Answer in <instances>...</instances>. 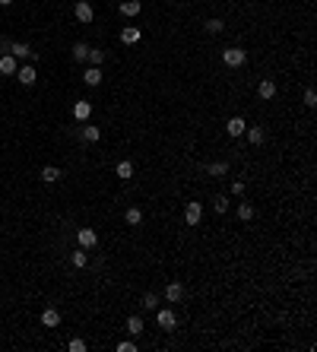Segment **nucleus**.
Returning <instances> with one entry per match:
<instances>
[{
  "label": "nucleus",
  "instance_id": "f257e3e1",
  "mask_svg": "<svg viewBox=\"0 0 317 352\" xmlns=\"http://www.w3.org/2000/svg\"><path fill=\"white\" fill-rule=\"evenodd\" d=\"M247 61V51H241V48H225L222 51V64L225 67H241Z\"/></svg>",
  "mask_w": 317,
  "mask_h": 352
},
{
  "label": "nucleus",
  "instance_id": "f03ea898",
  "mask_svg": "<svg viewBox=\"0 0 317 352\" xmlns=\"http://www.w3.org/2000/svg\"><path fill=\"white\" fill-rule=\"evenodd\" d=\"M73 16H76L80 22H86V25H89L92 19H96V10H92V3H89V0H76V6H73Z\"/></svg>",
  "mask_w": 317,
  "mask_h": 352
},
{
  "label": "nucleus",
  "instance_id": "7ed1b4c3",
  "mask_svg": "<svg viewBox=\"0 0 317 352\" xmlns=\"http://www.w3.org/2000/svg\"><path fill=\"white\" fill-rule=\"evenodd\" d=\"M156 321H159V327H162V330H168V333L178 327V317H175V311H171V308H159Z\"/></svg>",
  "mask_w": 317,
  "mask_h": 352
},
{
  "label": "nucleus",
  "instance_id": "20e7f679",
  "mask_svg": "<svg viewBox=\"0 0 317 352\" xmlns=\"http://www.w3.org/2000/svg\"><path fill=\"white\" fill-rule=\"evenodd\" d=\"M181 298H184V286H181L178 279H171L168 286H165V302H168V305H178Z\"/></svg>",
  "mask_w": 317,
  "mask_h": 352
},
{
  "label": "nucleus",
  "instance_id": "39448f33",
  "mask_svg": "<svg viewBox=\"0 0 317 352\" xmlns=\"http://www.w3.org/2000/svg\"><path fill=\"white\" fill-rule=\"evenodd\" d=\"M76 241H80V247H96L99 244V232L96 229H80L76 232Z\"/></svg>",
  "mask_w": 317,
  "mask_h": 352
},
{
  "label": "nucleus",
  "instance_id": "423d86ee",
  "mask_svg": "<svg viewBox=\"0 0 317 352\" xmlns=\"http://www.w3.org/2000/svg\"><path fill=\"white\" fill-rule=\"evenodd\" d=\"M200 219H203V207H200V203H187V210H184V222H187V226H200Z\"/></svg>",
  "mask_w": 317,
  "mask_h": 352
},
{
  "label": "nucleus",
  "instance_id": "0eeeda50",
  "mask_svg": "<svg viewBox=\"0 0 317 352\" xmlns=\"http://www.w3.org/2000/svg\"><path fill=\"white\" fill-rule=\"evenodd\" d=\"M10 54L16 57V61H22V57H35V51H32V45H25V41H13Z\"/></svg>",
  "mask_w": 317,
  "mask_h": 352
},
{
  "label": "nucleus",
  "instance_id": "6e6552de",
  "mask_svg": "<svg viewBox=\"0 0 317 352\" xmlns=\"http://www.w3.org/2000/svg\"><path fill=\"white\" fill-rule=\"evenodd\" d=\"M244 133H247V143L251 146H263V140H267V130H263V127H244Z\"/></svg>",
  "mask_w": 317,
  "mask_h": 352
},
{
  "label": "nucleus",
  "instance_id": "1a4fd4ad",
  "mask_svg": "<svg viewBox=\"0 0 317 352\" xmlns=\"http://www.w3.org/2000/svg\"><path fill=\"white\" fill-rule=\"evenodd\" d=\"M16 70H19V64H16L13 54H3V57H0V73H3V76H16Z\"/></svg>",
  "mask_w": 317,
  "mask_h": 352
},
{
  "label": "nucleus",
  "instance_id": "9d476101",
  "mask_svg": "<svg viewBox=\"0 0 317 352\" xmlns=\"http://www.w3.org/2000/svg\"><path fill=\"white\" fill-rule=\"evenodd\" d=\"M146 330V321H143L140 314H133V317H127V333L130 337H140V333Z\"/></svg>",
  "mask_w": 317,
  "mask_h": 352
},
{
  "label": "nucleus",
  "instance_id": "9b49d317",
  "mask_svg": "<svg viewBox=\"0 0 317 352\" xmlns=\"http://www.w3.org/2000/svg\"><path fill=\"white\" fill-rule=\"evenodd\" d=\"M41 324H45V327H57V324H61V311H57V308H45V311H41Z\"/></svg>",
  "mask_w": 317,
  "mask_h": 352
},
{
  "label": "nucleus",
  "instance_id": "f8f14e48",
  "mask_svg": "<svg viewBox=\"0 0 317 352\" xmlns=\"http://www.w3.org/2000/svg\"><path fill=\"white\" fill-rule=\"evenodd\" d=\"M244 127H247L244 117H232V121L225 124V133H228V136H241V133H244Z\"/></svg>",
  "mask_w": 317,
  "mask_h": 352
},
{
  "label": "nucleus",
  "instance_id": "ddd939ff",
  "mask_svg": "<svg viewBox=\"0 0 317 352\" xmlns=\"http://www.w3.org/2000/svg\"><path fill=\"white\" fill-rule=\"evenodd\" d=\"M257 96H260L263 102H270L273 96H276V83H273V80H263L260 86H257Z\"/></svg>",
  "mask_w": 317,
  "mask_h": 352
},
{
  "label": "nucleus",
  "instance_id": "4468645a",
  "mask_svg": "<svg viewBox=\"0 0 317 352\" xmlns=\"http://www.w3.org/2000/svg\"><path fill=\"white\" fill-rule=\"evenodd\" d=\"M140 10H143L140 0H121V16H127V19H130V16H136Z\"/></svg>",
  "mask_w": 317,
  "mask_h": 352
},
{
  "label": "nucleus",
  "instance_id": "2eb2a0df",
  "mask_svg": "<svg viewBox=\"0 0 317 352\" xmlns=\"http://www.w3.org/2000/svg\"><path fill=\"white\" fill-rule=\"evenodd\" d=\"M16 76H19V83H22V86H32V83L38 80L35 67H19V70H16Z\"/></svg>",
  "mask_w": 317,
  "mask_h": 352
},
{
  "label": "nucleus",
  "instance_id": "dca6fc26",
  "mask_svg": "<svg viewBox=\"0 0 317 352\" xmlns=\"http://www.w3.org/2000/svg\"><path fill=\"white\" fill-rule=\"evenodd\" d=\"M80 136H83L86 143H96V140H102V130H99L96 124H86L83 130H80Z\"/></svg>",
  "mask_w": 317,
  "mask_h": 352
},
{
  "label": "nucleus",
  "instance_id": "f3484780",
  "mask_svg": "<svg viewBox=\"0 0 317 352\" xmlns=\"http://www.w3.org/2000/svg\"><path fill=\"white\" fill-rule=\"evenodd\" d=\"M207 175H212V178L228 175V162H225V159H222V162H210V165H207Z\"/></svg>",
  "mask_w": 317,
  "mask_h": 352
},
{
  "label": "nucleus",
  "instance_id": "a211bd4d",
  "mask_svg": "<svg viewBox=\"0 0 317 352\" xmlns=\"http://www.w3.org/2000/svg\"><path fill=\"white\" fill-rule=\"evenodd\" d=\"M41 181H45V184H54V181H61V168H54V165H45V168H41Z\"/></svg>",
  "mask_w": 317,
  "mask_h": 352
},
{
  "label": "nucleus",
  "instance_id": "6ab92c4d",
  "mask_svg": "<svg viewBox=\"0 0 317 352\" xmlns=\"http://www.w3.org/2000/svg\"><path fill=\"white\" fill-rule=\"evenodd\" d=\"M89 115H92V105H89V102H76V105H73V117H76V121H86Z\"/></svg>",
  "mask_w": 317,
  "mask_h": 352
},
{
  "label": "nucleus",
  "instance_id": "aec40b11",
  "mask_svg": "<svg viewBox=\"0 0 317 352\" xmlns=\"http://www.w3.org/2000/svg\"><path fill=\"white\" fill-rule=\"evenodd\" d=\"M83 83L86 86H99L102 83V70H99V67H89V70L83 73Z\"/></svg>",
  "mask_w": 317,
  "mask_h": 352
},
{
  "label": "nucleus",
  "instance_id": "412c9836",
  "mask_svg": "<svg viewBox=\"0 0 317 352\" xmlns=\"http://www.w3.org/2000/svg\"><path fill=\"white\" fill-rule=\"evenodd\" d=\"M203 29H207V32H210V35H219V32H222V29H225V22H222V19H219V16H212V19H207V22H203Z\"/></svg>",
  "mask_w": 317,
  "mask_h": 352
},
{
  "label": "nucleus",
  "instance_id": "4be33fe9",
  "mask_svg": "<svg viewBox=\"0 0 317 352\" xmlns=\"http://www.w3.org/2000/svg\"><path fill=\"white\" fill-rule=\"evenodd\" d=\"M121 41H124V45H136V41H140V29H133V25H127V29L121 32Z\"/></svg>",
  "mask_w": 317,
  "mask_h": 352
},
{
  "label": "nucleus",
  "instance_id": "5701e85b",
  "mask_svg": "<svg viewBox=\"0 0 317 352\" xmlns=\"http://www.w3.org/2000/svg\"><path fill=\"white\" fill-rule=\"evenodd\" d=\"M114 171H117V178H121V181H127V178H133V162H127V159H124V162H117V168H114Z\"/></svg>",
  "mask_w": 317,
  "mask_h": 352
},
{
  "label": "nucleus",
  "instance_id": "b1692460",
  "mask_svg": "<svg viewBox=\"0 0 317 352\" xmlns=\"http://www.w3.org/2000/svg\"><path fill=\"white\" fill-rule=\"evenodd\" d=\"M124 222H127V226H140V222H143V213L136 210V207H130V210L124 213Z\"/></svg>",
  "mask_w": 317,
  "mask_h": 352
},
{
  "label": "nucleus",
  "instance_id": "393cba45",
  "mask_svg": "<svg viewBox=\"0 0 317 352\" xmlns=\"http://www.w3.org/2000/svg\"><path fill=\"white\" fill-rule=\"evenodd\" d=\"M70 263H73V267H86V263H89V257H86V247H80V251H73L70 254Z\"/></svg>",
  "mask_w": 317,
  "mask_h": 352
},
{
  "label": "nucleus",
  "instance_id": "a878e982",
  "mask_svg": "<svg viewBox=\"0 0 317 352\" xmlns=\"http://www.w3.org/2000/svg\"><path fill=\"white\" fill-rule=\"evenodd\" d=\"M238 219H241V222L254 219V207H251V203H238Z\"/></svg>",
  "mask_w": 317,
  "mask_h": 352
},
{
  "label": "nucleus",
  "instance_id": "bb28decb",
  "mask_svg": "<svg viewBox=\"0 0 317 352\" xmlns=\"http://www.w3.org/2000/svg\"><path fill=\"white\" fill-rule=\"evenodd\" d=\"M228 207H232V203H228V197H216V200H212V210H216L219 216H225Z\"/></svg>",
  "mask_w": 317,
  "mask_h": 352
},
{
  "label": "nucleus",
  "instance_id": "cd10ccee",
  "mask_svg": "<svg viewBox=\"0 0 317 352\" xmlns=\"http://www.w3.org/2000/svg\"><path fill=\"white\" fill-rule=\"evenodd\" d=\"M86 61H89L92 67H99L102 61H105V51H102V48H89V57H86Z\"/></svg>",
  "mask_w": 317,
  "mask_h": 352
},
{
  "label": "nucleus",
  "instance_id": "c85d7f7f",
  "mask_svg": "<svg viewBox=\"0 0 317 352\" xmlns=\"http://www.w3.org/2000/svg\"><path fill=\"white\" fill-rule=\"evenodd\" d=\"M73 57H76V61H86V57H89V45H86V41H76V45H73Z\"/></svg>",
  "mask_w": 317,
  "mask_h": 352
},
{
  "label": "nucleus",
  "instance_id": "c756f323",
  "mask_svg": "<svg viewBox=\"0 0 317 352\" xmlns=\"http://www.w3.org/2000/svg\"><path fill=\"white\" fill-rule=\"evenodd\" d=\"M143 305H146V311H156V308H159V295H156V292H146V295H143Z\"/></svg>",
  "mask_w": 317,
  "mask_h": 352
},
{
  "label": "nucleus",
  "instance_id": "7c9ffc66",
  "mask_svg": "<svg viewBox=\"0 0 317 352\" xmlns=\"http://www.w3.org/2000/svg\"><path fill=\"white\" fill-rule=\"evenodd\" d=\"M117 352H136V343L133 340H121L117 343Z\"/></svg>",
  "mask_w": 317,
  "mask_h": 352
},
{
  "label": "nucleus",
  "instance_id": "2f4dec72",
  "mask_svg": "<svg viewBox=\"0 0 317 352\" xmlns=\"http://www.w3.org/2000/svg\"><path fill=\"white\" fill-rule=\"evenodd\" d=\"M305 105H308V108L317 105V92H314V89H305Z\"/></svg>",
  "mask_w": 317,
  "mask_h": 352
},
{
  "label": "nucleus",
  "instance_id": "473e14b6",
  "mask_svg": "<svg viewBox=\"0 0 317 352\" xmlns=\"http://www.w3.org/2000/svg\"><path fill=\"white\" fill-rule=\"evenodd\" d=\"M67 349H70V352H86V343L83 340H70V343H67Z\"/></svg>",
  "mask_w": 317,
  "mask_h": 352
},
{
  "label": "nucleus",
  "instance_id": "72a5a7b5",
  "mask_svg": "<svg viewBox=\"0 0 317 352\" xmlns=\"http://www.w3.org/2000/svg\"><path fill=\"white\" fill-rule=\"evenodd\" d=\"M10 45H13L10 38H0V51H3V54H10Z\"/></svg>",
  "mask_w": 317,
  "mask_h": 352
},
{
  "label": "nucleus",
  "instance_id": "f704fd0d",
  "mask_svg": "<svg viewBox=\"0 0 317 352\" xmlns=\"http://www.w3.org/2000/svg\"><path fill=\"white\" fill-rule=\"evenodd\" d=\"M232 194H244V181H235L232 184Z\"/></svg>",
  "mask_w": 317,
  "mask_h": 352
},
{
  "label": "nucleus",
  "instance_id": "c9c22d12",
  "mask_svg": "<svg viewBox=\"0 0 317 352\" xmlns=\"http://www.w3.org/2000/svg\"><path fill=\"white\" fill-rule=\"evenodd\" d=\"M13 3V0H0V6H10Z\"/></svg>",
  "mask_w": 317,
  "mask_h": 352
}]
</instances>
